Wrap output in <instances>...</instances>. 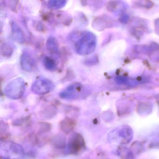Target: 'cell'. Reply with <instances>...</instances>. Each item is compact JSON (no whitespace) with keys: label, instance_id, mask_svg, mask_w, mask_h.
Returning <instances> with one entry per match:
<instances>
[{"label":"cell","instance_id":"obj_1","mask_svg":"<svg viewBox=\"0 0 159 159\" xmlns=\"http://www.w3.org/2000/svg\"><path fill=\"white\" fill-rule=\"evenodd\" d=\"M96 44V39L94 35L90 32H85L76 42L75 51L80 55H88L94 52Z\"/></svg>","mask_w":159,"mask_h":159},{"label":"cell","instance_id":"obj_2","mask_svg":"<svg viewBox=\"0 0 159 159\" xmlns=\"http://www.w3.org/2000/svg\"><path fill=\"white\" fill-rule=\"evenodd\" d=\"M26 84L24 79L17 78L10 82L4 89L6 96L13 99H18L24 95L25 91Z\"/></svg>","mask_w":159,"mask_h":159},{"label":"cell","instance_id":"obj_3","mask_svg":"<svg viewBox=\"0 0 159 159\" xmlns=\"http://www.w3.org/2000/svg\"><path fill=\"white\" fill-rule=\"evenodd\" d=\"M1 151L4 157L9 159H21L25 154L24 149L20 145L11 141L2 143Z\"/></svg>","mask_w":159,"mask_h":159},{"label":"cell","instance_id":"obj_4","mask_svg":"<svg viewBox=\"0 0 159 159\" xmlns=\"http://www.w3.org/2000/svg\"><path fill=\"white\" fill-rule=\"evenodd\" d=\"M55 85L53 83L47 78L43 77L37 78L31 86V91L38 95H44L53 90Z\"/></svg>","mask_w":159,"mask_h":159},{"label":"cell","instance_id":"obj_5","mask_svg":"<svg viewBox=\"0 0 159 159\" xmlns=\"http://www.w3.org/2000/svg\"><path fill=\"white\" fill-rule=\"evenodd\" d=\"M85 147V142L83 137L78 133L71 135L67 146V151L71 154H76L81 151Z\"/></svg>","mask_w":159,"mask_h":159},{"label":"cell","instance_id":"obj_6","mask_svg":"<svg viewBox=\"0 0 159 159\" xmlns=\"http://www.w3.org/2000/svg\"><path fill=\"white\" fill-rule=\"evenodd\" d=\"M84 92V88L81 84L75 83L70 84L60 93L61 98L66 99H74L81 96Z\"/></svg>","mask_w":159,"mask_h":159},{"label":"cell","instance_id":"obj_7","mask_svg":"<svg viewBox=\"0 0 159 159\" xmlns=\"http://www.w3.org/2000/svg\"><path fill=\"white\" fill-rule=\"evenodd\" d=\"M20 64L23 70L31 72L35 69L36 62L32 55L28 51H25L20 57Z\"/></svg>","mask_w":159,"mask_h":159},{"label":"cell","instance_id":"obj_8","mask_svg":"<svg viewBox=\"0 0 159 159\" xmlns=\"http://www.w3.org/2000/svg\"><path fill=\"white\" fill-rule=\"evenodd\" d=\"M11 36L13 40L19 43H23L25 41V36L22 29L16 22L11 23Z\"/></svg>","mask_w":159,"mask_h":159},{"label":"cell","instance_id":"obj_9","mask_svg":"<svg viewBox=\"0 0 159 159\" xmlns=\"http://www.w3.org/2000/svg\"><path fill=\"white\" fill-rule=\"evenodd\" d=\"M60 128L66 134H69L72 132L75 126V122L70 118H66L60 123Z\"/></svg>","mask_w":159,"mask_h":159},{"label":"cell","instance_id":"obj_10","mask_svg":"<svg viewBox=\"0 0 159 159\" xmlns=\"http://www.w3.org/2000/svg\"><path fill=\"white\" fill-rule=\"evenodd\" d=\"M46 48L51 53L57 54L59 51L58 42L54 37H50L46 43Z\"/></svg>","mask_w":159,"mask_h":159},{"label":"cell","instance_id":"obj_11","mask_svg":"<svg viewBox=\"0 0 159 159\" xmlns=\"http://www.w3.org/2000/svg\"><path fill=\"white\" fill-rule=\"evenodd\" d=\"M52 143L54 147L57 148H63L66 145V139L62 135L55 136L52 140Z\"/></svg>","mask_w":159,"mask_h":159},{"label":"cell","instance_id":"obj_12","mask_svg":"<svg viewBox=\"0 0 159 159\" xmlns=\"http://www.w3.org/2000/svg\"><path fill=\"white\" fill-rule=\"evenodd\" d=\"M13 46L11 43H5L1 46V52L2 55L4 57H10L11 56L14 52Z\"/></svg>","mask_w":159,"mask_h":159},{"label":"cell","instance_id":"obj_13","mask_svg":"<svg viewBox=\"0 0 159 159\" xmlns=\"http://www.w3.org/2000/svg\"><path fill=\"white\" fill-rule=\"evenodd\" d=\"M57 113V109L53 106H50L46 108L41 112V116L45 119H51L53 118Z\"/></svg>","mask_w":159,"mask_h":159},{"label":"cell","instance_id":"obj_14","mask_svg":"<svg viewBox=\"0 0 159 159\" xmlns=\"http://www.w3.org/2000/svg\"><path fill=\"white\" fill-rule=\"evenodd\" d=\"M67 1L65 0H52L48 2V7L52 10H58L66 6Z\"/></svg>","mask_w":159,"mask_h":159},{"label":"cell","instance_id":"obj_15","mask_svg":"<svg viewBox=\"0 0 159 159\" xmlns=\"http://www.w3.org/2000/svg\"><path fill=\"white\" fill-rule=\"evenodd\" d=\"M43 62L44 67L48 70L53 71L56 69V63L55 61L51 57H45L43 58Z\"/></svg>","mask_w":159,"mask_h":159}]
</instances>
